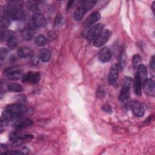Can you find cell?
I'll list each match as a JSON object with an SVG mask.
<instances>
[{
    "label": "cell",
    "instance_id": "6da1fadb",
    "mask_svg": "<svg viewBox=\"0 0 155 155\" xmlns=\"http://www.w3.org/2000/svg\"><path fill=\"white\" fill-rule=\"evenodd\" d=\"M111 35V31L108 29H103L102 31L93 41L94 46L100 47L102 46L109 39Z\"/></svg>",
    "mask_w": 155,
    "mask_h": 155
},
{
    "label": "cell",
    "instance_id": "7a4b0ae2",
    "mask_svg": "<svg viewBox=\"0 0 155 155\" xmlns=\"http://www.w3.org/2000/svg\"><path fill=\"white\" fill-rule=\"evenodd\" d=\"M32 138H33V136L31 134L19 136L15 133H13L10 136V144L13 147H18L22 145L26 140H30Z\"/></svg>",
    "mask_w": 155,
    "mask_h": 155
},
{
    "label": "cell",
    "instance_id": "3957f363",
    "mask_svg": "<svg viewBox=\"0 0 155 155\" xmlns=\"http://www.w3.org/2000/svg\"><path fill=\"white\" fill-rule=\"evenodd\" d=\"M6 110L14 113L20 117H22L25 113L27 112V108L25 105L20 104H11L7 105L5 108Z\"/></svg>",
    "mask_w": 155,
    "mask_h": 155
},
{
    "label": "cell",
    "instance_id": "277c9868",
    "mask_svg": "<svg viewBox=\"0 0 155 155\" xmlns=\"http://www.w3.org/2000/svg\"><path fill=\"white\" fill-rule=\"evenodd\" d=\"M5 15L8 16L10 19L16 21L22 20L25 18V13L20 8H14L5 12Z\"/></svg>",
    "mask_w": 155,
    "mask_h": 155
},
{
    "label": "cell",
    "instance_id": "5b68a950",
    "mask_svg": "<svg viewBox=\"0 0 155 155\" xmlns=\"http://www.w3.org/2000/svg\"><path fill=\"white\" fill-rule=\"evenodd\" d=\"M104 25L102 24H97L93 27H91L88 31L87 35H86V38L87 40L90 41H93L95 38L99 35V34L104 29Z\"/></svg>",
    "mask_w": 155,
    "mask_h": 155
},
{
    "label": "cell",
    "instance_id": "8992f818",
    "mask_svg": "<svg viewBox=\"0 0 155 155\" xmlns=\"http://www.w3.org/2000/svg\"><path fill=\"white\" fill-rule=\"evenodd\" d=\"M142 87L145 93L148 96L154 97L155 95V83L152 78H147L142 82Z\"/></svg>",
    "mask_w": 155,
    "mask_h": 155
},
{
    "label": "cell",
    "instance_id": "52a82bcc",
    "mask_svg": "<svg viewBox=\"0 0 155 155\" xmlns=\"http://www.w3.org/2000/svg\"><path fill=\"white\" fill-rule=\"evenodd\" d=\"M4 73L8 79L13 81H16L22 78L24 76L22 70L18 67L9 68L7 69Z\"/></svg>",
    "mask_w": 155,
    "mask_h": 155
},
{
    "label": "cell",
    "instance_id": "ba28073f",
    "mask_svg": "<svg viewBox=\"0 0 155 155\" xmlns=\"http://www.w3.org/2000/svg\"><path fill=\"white\" fill-rule=\"evenodd\" d=\"M41 74L39 72L30 71L24 74L22 78V81L25 83L36 84L39 81Z\"/></svg>",
    "mask_w": 155,
    "mask_h": 155
},
{
    "label": "cell",
    "instance_id": "9c48e42d",
    "mask_svg": "<svg viewBox=\"0 0 155 155\" xmlns=\"http://www.w3.org/2000/svg\"><path fill=\"white\" fill-rule=\"evenodd\" d=\"M131 108L134 114L137 117H141L144 115V109L139 102L136 99L133 100L130 104Z\"/></svg>",
    "mask_w": 155,
    "mask_h": 155
},
{
    "label": "cell",
    "instance_id": "30bf717a",
    "mask_svg": "<svg viewBox=\"0 0 155 155\" xmlns=\"http://www.w3.org/2000/svg\"><path fill=\"white\" fill-rule=\"evenodd\" d=\"M119 67L117 64H113L109 71L108 79V82L111 85L114 84L118 78V74H119Z\"/></svg>",
    "mask_w": 155,
    "mask_h": 155
},
{
    "label": "cell",
    "instance_id": "8fae6325",
    "mask_svg": "<svg viewBox=\"0 0 155 155\" xmlns=\"http://www.w3.org/2000/svg\"><path fill=\"white\" fill-rule=\"evenodd\" d=\"M101 18V13L98 11H95L91 13L84 22V25L85 27H89Z\"/></svg>",
    "mask_w": 155,
    "mask_h": 155
},
{
    "label": "cell",
    "instance_id": "7c38bea8",
    "mask_svg": "<svg viewBox=\"0 0 155 155\" xmlns=\"http://www.w3.org/2000/svg\"><path fill=\"white\" fill-rule=\"evenodd\" d=\"M32 22L35 27H41L45 25V18L42 14L40 13H35L32 16Z\"/></svg>",
    "mask_w": 155,
    "mask_h": 155
},
{
    "label": "cell",
    "instance_id": "4fadbf2b",
    "mask_svg": "<svg viewBox=\"0 0 155 155\" xmlns=\"http://www.w3.org/2000/svg\"><path fill=\"white\" fill-rule=\"evenodd\" d=\"M33 122L29 118H24L19 120L14 125V128L16 130H21L25 128L33 125Z\"/></svg>",
    "mask_w": 155,
    "mask_h": 155
},
{
    "label": "cell",
    "instance_id": "5bb4252c",
    "mask_svg": "<svg viewBox=\"0 0 155 155\" xmlns=\"http://www.w3.org/2000/svg\"><path fill=\"white\" fill-rule=\"evenodd\" d=\"M98 58L102 62H108L111 58V53L110 50L106 47L102 48L98 53Z\"/></svg>",
    "mask_w": 155,
    "mask_h": 155
},
{
    "label": "cell",
    "instance_id": "9a60e30c",
    "mask_svg": "<svg viewBox=\"0 0 155 155\" xmlns=\"http://www.w3.org/2000/svg\"><path fill=\"white\" fill-rule=\"evenodd\" d=\"M130 96V89L122 87L119 94V100L124 105L127 106Z\"/></svg>",
    "mask_w": 155,
    "mask_h": 155
},
{
    "label": "cell",
    "instance_id": "2e32d148",
    "mask_svg": "<svg viewBox=\"0 0 155 155\" xmlns=\"http://www.w3.org/2000/svg\"><path fill=\"white\" fill-rule=\"evenodd\" d=\"M133 83L134 85V89L135 93L139 96L141 95L142 82L140 78L138 76V75L137 74H135L134 81H133Z\"/></svg>",
    "mask_w": 155,
    "mask_h": 155
},
{
    "label": "cell",
    "instance_id": "e0dca14e",
    "mask_svg": "<svg viewBox=\"0 0 155 155\" xmlns=\"http://www.w3.org/2000/svg\"><path fill=\"white\" fill-rule=\"evenodd\" d=\"M18 55L21 58L31 57L33 55V50L28 47H21L17 51Z\"/></svg>",
    "mask_w": 155,
    "mask_h": 155
},
{
    "label": "cell",
    "instance_id": "ac0fdd59",
    "mask_svg": "<svg viewBox=\"0 0 155 155\" xmlns=\"http://www.w3.org/2000/svg\"><path fill=\"white\" fill-rule=\"evenodd\" d=\"M136 74L140 78L142 82H143L147 78V69L146 67L143 64H140L137 67Z\"/></svg>",
    "mask_w": 155,
    "mask_h": 155
},
{
    "label": "cell",
    "instance_id": "d6986e66",
    "mask_svg": "<svg viewBox=\"0 0 155 155\" xmlns=\"http://www.w3.org/2000/svg\"><path fill=\"white\" fill-rule=\"evenodd\" d=\"M85 11L82 5V4L81 5H79V6H78L76 7V8L75 9L74 13V18L76 21H79L81 20L84 15L85 13Z\"/></svg>",
    "mask_w": 155,
    "mask_h": 155
},
{
    "label": "cell",
    "instance_id": "ffe728a7",
    "mask_svg": "<svg viewBox=\"0 0 155 155\" xmlns=\"http://www.w3.org/2000/svg\"><path fill=\"white\" fill-rule=\"evenodd\" d=\"M51 52L47 48H42L39 54V58L44 62H48L51 58Z\"/></svg>",
    "mask_w": 155,
    "mask_h": 155
},
{
    "label": "cell",
    "instance_id": "44dd1931",
    "mask_svg": "<svg viewBox=\"0 0 155 155\" xmlns=\"http://www.w3.org/2000/svg\"><path fill=\"white\" fill-rule=\"evenodd\" d=\"M41 3V1H28L26 2V7L29 10L34 12L37 10L39 8V7Z\"/></svg>",
    "mask_w": 155,
    "mask_h": 155
},
{
    "label": "cell",
    "instance_id": "7402d4cb",
    "mask_svg": "<svg viewBox=\"0 0 155 155\" xmlns=\"http://www.w3.org/2000/svg\"><path fill=\"white\" fill-rule=\"evenodd\" d=\"M15 33L12 30H5L1 33V40H4L5 41H8L12 38H15Z\"/></svg>",
    "mask_w": 155,
    "mask_h": 155
},
{
    "label": "cell",
    "instance_id": "603a6c76",
    "mask_svg": "<svg viewBox=\"0 0 155 155\" xmlns=\"http://www.w3.org/2000/svg\"><path fill=\"white\" fill-rule=\"evenodd\" d=\"M35 44L39 47H44L47 44V39L42 35H38L35 39Z\"/></svg>",
    "mask_w": 155,
    "mask_h": 155
},
{
    "label": "cell",
    "instance_id": "cb8c5ba5",
    "mask_svg": "<svg viewBox=\"0 0 155 155\" xmlns=\"http://www.w3.org/2000/svg\"><path fill=\"white\" fill-rule=\"evenodd\" d=\"M126 61H127V56L125 51H122L120 53V55L119 56V64H117L119 70H122L126 65Z\"/></svg>",
    "mask_w": 155,
    "mask_h": 155
},
{
    "label": "cell",
    "instance_id": "d4e9b609",
    "mask_svg": "<svg viewBox=\"0 0 155 155\" xmlns=\"http://www.w3.org/2000/svg\"><path fill=\"white\" fill-rule=\"evenodd\" d=\"M10 18L5 15L3 17L1 18V21H0V28H1V29H2V30L6 29L9 27V25L10 24Z\"/></svg>",
    "mask_w": 155,
    "mask_h": 155
},
{
    "label": "cell",
    "instance_id": "484cf974",
    "mask_svg": "<svg viewBox=\"0 0 155 155\" xmlns=\"http://www.w3.org/2000/svg\"><path fill=\"white\" fill-rule=\"evenodd\" d=\"M7 88L10 91L13 92H21L22 91V86L17 83H11L7 85Z\"/></svg>",
    "mask_w": 155,
    "mask_h": 155
},
{
    "label": "cell",
    "instance_id": "4316f807",
    "mask_svg": "<svg viewBox=\"0 0 155 155\" xmlns=\"http://www.w3.org/2000/svg\"><path fill=\"white\" fill-rule=\"evenodd\" d=\"M96 3V1L88 0V1H85L82 2V5L85 12L87 13V12H88L90 10H91L94 7V5H95Z\"/></svg>",
    "mask_w": 155,
    "mask_h": 155
},
{
    "label": "cell",
    "instance_id": "83f0119b",
    "mask_svg": "<svg viewBox=\"0 0 155 155\" xmlns=\"http://www.w3.org/2000/svg\"><path fill=\"white\" fill-rule=\"evenodd\" d=\"M34 33L31 29H25L22 32V36L25 40H30L33 38Z\"/></svg>",
    "mask_w": 155,
    "mask_h": 155
},
{
    "label": "cell",
    "instance_id": "f1b7e54d",
    "mask_svg": "<svg viewBox=\"0 0 155 155\" xmlns=\"http://www.w3.org/2000/svg\"><path fill=\"white\" fill-rule=\"evenodd\" d=\"M133 82V79L130 76H125L123 79L122 87L130 89V87Z\"/></svg>",
    "mask_w": 155,
    "mask_h": 155
},
{
    "label": "cell",
    "instance_id": "f546056e",
    "mask_svg": "<svg viewBox=\"0 0 155 155\" xmlns=\"http://www.w3.org/2000/svg\"><path fill=\"white\" fill-rule=\"evenodd\" d=\"M141 62H142V58L139 54H136L133 56L132 63L134 67H137L140 64Z\"/></svg>",
    "mask_w": 155,
    "mask_h": 155
},
{
    "label": "cell",
    "instance_id": "4dcf8cb0",
    "mask_svg": "<svg viewBox=\"0 0 155 155\" xmlns=\"http://www.w3.org/2000/svg\"><path fill=\"white\" fill-rule=\"evenodd\" d=\"M17 102L18 104H22V105H25L27 104V97L24 94H19L17 96Z\"/></svg>",
    "mask_w": 155,
    "mask_h": 155
},
{
    "label": "cell",
    "instance_id": "1f68e13d",
    "mask_svg": "<svg viewBox=\"0 0 155 155\" xmlns=\"http://www.w3.org/2000/svg\"><path fill=\"white\" fill-rule=\"evenodd\" d=\"M17 44H18V41L16 38H13L7 42V45L10 49H13L16 48V47L17 46Z\"/></svg>",
    "mask_w": 155,
    "mask_h": 155
},
{
    "label": "cell",
    "instance_id": "d6a6232c",
    "mask_svg": "<svg viewBox=\"0 0 155 155\" xmlns=\"http://www.w3.org/2000/svg\"><path fill=\"white\" fill-rule=\"evenodd\" d=\"M8 54V49L7 48L1 47L0 50V59L2 61Z\"/></svg>",
    "mask_w": 155,
    "mask_h": 155
},
{
    "label": "cell",
    "instance_id": "836d02e7",
    "mask_svg": "<svg viewBox=\"0 0 155 155\" xmlns=\"http://www.w3.org/2000/svg\"><path fill=\"white\" fill-rule=\"evenodd\" d=\"M39 62V57H38L36 55H32L31 56L30 59V64L32 65H36Z\"/></svg>",
    "mask_w": 155,
    "mask_h": 155
},
{
    "label": "cell",
    "instance_id": "e575fe53",
    "mask_svg": "<svg viewBox=\"0 0 155 155\" xmlns=\"http://www.w3.org/2000/svg\"><path fill=\"white\" fill-rule=\"evenodd\" d=\"M63 21H64V19H63V17L59 15H58L56 18H55V22H54V24L56 25H59L61 24H62L63 22Z\"/></svg>",
    "mask_w": 155,
    "mask_h": 155
},
{
    "label": "cell",
    "instance_id": "d590c367",
    "mask_svg": "<svg viewBox=\"0 0 155 155\" xmlns=\"http://www.w3.org/2000/svg\"><path fill=\"white\" fill-rule=\"evenodd\" d=\"M150 66L151 69L154 71V69H155V61H154V56H153L150 59Z\"/></svg>",
    "mask_w": 155,
    "mask_h": 155
},
{
    "label": "cell",
    "instance_id": "8d00e7d4",
    "mask_svg": "<svg viewBox=\"0 0 155 155\" xmlns=\"http://www.w3.org/2000/svg\"><path fill=\"white\" fill-rule=\"evenodd\" d=\"M0 147H1V154H4L8 150V147H7L6 145H4V144H1L0 145Z\"/></svg>",
    "mask_w": 155,
    "mask_h": 155
},
{
    "label": "cell",
    "instance_id": "74e56055",
    "mask_svg": "<svg viewBox=\"0 0 155 155\" xmlns=\"http://www.w3.org/2000/svg\"><path fill=\"white\" fill-rule=\"evenodd\" d=\"M103 110L106 112H110L111 113L112 111V108L110 105H105L103 106Z\"/></svg>",
    "mask_w": 155,
    "mask_h": 155
},
{
    "label": "cell",
    "instance_id": "f35d334b",
    "mask_svg": "<svg viewBox=\"0 0 155 155\" xmlns=\"http://www.w3.org/2000/svg\"><path fill=\"white\" fill-rule=\"evenodd\" d=\"M74 1H68V2H67V9H69V8H70L71 7H72V5H73V4H74Z\"/></svg>",
    "mask_w": 155,
    "mask_h": 155
},
{
    "label": "cell",
    "instance_id": "ab89813d",
    "mask_svg": "<svg viewBox=\"0 0 155 155\" xmlns=\"http://www.w3.org/2000/svg\"><path fill=\"white\" fill-rule=\"evenodd\" d=\"M105 91L103 90V88H99L97 92V94L99 96H102V93H104Z\"/></svg>",
    "mask_w": 155,
    "mask_h": 155
},
{
    "label": "cell",
    "instance_id": "60d3db41",
    "mask_svg": "<svg viewBox=\"0 0 155 155\" xmlns=\"http://www.w3.org/2000/svg\"><path fill=\"white\" fill-rule=\"evenodd\" d=\"M154 6H155V1H153V4H152V6H151L153 12H154Z\"/></svg>",
    "mask_w": 155,
    "mask_h": 155
}]
</instances>
